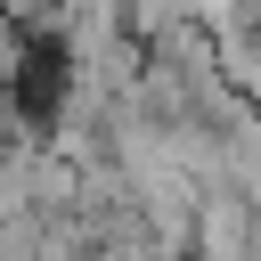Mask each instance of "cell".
<instances>
[{"label":"cell","instance_id":"cell-2","mask_svg":"<svg viewBox=\"0 0 261 261\" xmlns=\"http://www.w3.org/2000/svg\"><path fill=\"white\" fill-rule=\"evenodd\" d=\"M24 65H33V33H24V24H16V16L0 8V90H8V82H16Z\"/></svg>","mask_w":261,"mask_h":261},{"label":"cell","instance_id":"cell-1","mask_svg":"<svg viewBox=\"0 0 261 261\" xmlns=\"http://www.w3.org/2000/svg\"><path fill=\"white\" fill-rule=\"evenodd\" d=\"M188 261H261V220H253V196L245 188H212L196 204V245Z\"/></svg>","mask_w":261,"mask_h":261}]
</instances>
